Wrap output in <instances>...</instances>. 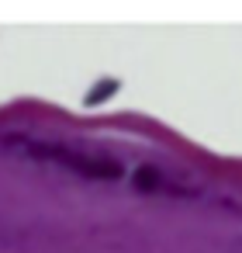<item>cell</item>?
<instances>
[{
    "instance_id": "1",
    "label": "cell",
    "mask_w": 242,
    "mask_h": 253,
    "mask_svg": "<svg viewBox=\"0 0 242 253\" xmlns=\"http://www.w3.org/2000/svg\"><path fill=\"white\" fill-rule=\"evenodd\" d=\"M21 149L35 160H49L63 170H76V173L101 177V180H128L138 191H166V194L187 191V180L173 167L149 163L138 156L132 160L107 146H87L76 139H28V142H21Z\"/></svg>"
}]
</instances>
